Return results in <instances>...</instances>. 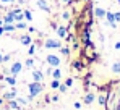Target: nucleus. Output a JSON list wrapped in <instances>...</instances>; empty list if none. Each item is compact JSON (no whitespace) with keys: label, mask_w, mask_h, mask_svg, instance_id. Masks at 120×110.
I'll return each mask as SVG.
<instances>
[{"label":"nucleus","mask_w":120,"mask_h":110,"mask_svg":"<svg viewBox=\"0 0 120 110\" xmlns=\"http://www.w3.org/2000/svg\"><path fill=\"white\" fill-rule=\"evenodd\" d=\"M3 23H7V24H13V23H15V16L11 15V11H10L8 15H5V18H3Z\"/></svg>","instance_id":"nucleus-12"},{"label":"nucleus","mask_w":120,"mask_h":110,"mask_svg":"<svg viewBox=\"0 0 120 110\" xmlns=\"http://www.w3.org/2000/svg\"><path fill=\"white\" fill-rule=\"evenodd\" d=\"M60 52H62L63 55H68V54H70V50H68L67 47H60Z\"/></svg>","instance_id":"nucleus-22"},{"label":"nucleus","mask_w":120,"mask_h":110,"mask_svg":"<svg viewBox=\"0 0 120 110\" xmlns=\"http://www.w3.org/2000/svg\"><path fill=\"white\" fill-rule=\"evenodd\" d=\"M99 104H101V105L105 104V97H104V95H101V97H99Z\"/></svg>","instance_id":"nucleus-25"},{"label":"nucleus","mask_w":120,"mask_h":110,"mask_svg":"<svg viewBox=\"0 0 120 110\" xmlns=\"http://www.w3.org/2000/svg\"><path fill=\"white\" fill-rule=\"evenodd\" d=\"M21 68H23V65H21L20 62H15V63L11 65V68H10V73L11 74H18L21 71Z\"/></svg>","instance_id":"nucleus-4"},{"label":"nucleus","mask_w":120,"mask_h":110,"mask_svg":"<svg viewBox=\"0 0 120 110\" xmlns=\"http://www.w3.org/2000/svg\"><path fill=\"white\" fill-rule=\"evenodd\" d=\"M47 63H49L50 66H55V68H57V66L60 65V58L57 57V55L50 54V55H47Z\"/></svg>","instance_id":"nucleus-3"},{"label":"nucleus","mask_w":120,"mask_h":110,"mask_svg":"<svg viewBox=\"0 0 120 110\" xmlns=\"http://www.w3.org/2000/svg\"><path fill=\"white\" fill-rule=\"evenodd\" d=\"M20 42L23 44V45H29V44L33 42V39H31V36L24 34V36H21V37H20Z\"/></svg>","instance_id":"nucleus-8"},{"label":"nucleus","mask_w":120,"mask_h":110,"mask_svg":"<svg viewBox=\"0 0 120 110\" xmlns=\"http://www.w3.org/2000/svg\"><path fill=\"white\" fill-rule=\"evenodd\" d=\"M62 2H65V3H68V2H70V0H62Z\"/></svg>","instance_id":"nucleus-34"},{"label":"nucleus","mask_w":120,"mask_h":110,"mask_svg":"<svg viewBox=\"0 0 120 110\" xmlns=\"http://www.w3.org/2000/svg\"><path fill=\"white\" fill-rule=\"evenodd\" d=\"M59 89H60L62 92H65V91H67V86H65V84H60V86H59Z\"/></svg>","instance_id":"nucleus-26"},{"label":"nucleus","mask_w":120,"mask_h":110,"mask_svg":"<svg viewBox=\"0 0 120 110\" xmlns=\"http://www.w3.org/2000/svg\"><path fill=\"white\" fill-rule=\"evenodd\" d=\"M57 36H59L60 39L67 37V28H65V26H60V28H57Z\"/></svg>","instance_id":"nucleus-11"},{"label":"nucleus","mask_w":120,"mask_h":110,"mask_svg":"<svg viewBox=\"0 0 120 110\" xmlns=\"http://www.w3.org/2000/svg\"><path fill=\"white\" fill-rule=\"evenodd\" d=\"M2 29H3V33H11V31H15L16 28H15V24H7V23H3V24H2Z\"/></svg>","instance_id":"nucleus-9"},{"label":"nucleus","mask_w":120,"mask_h":110,"mask_svg":"<svg viewBox=\"0 0 120 110\" xmlns=\"http://www.w3.org/2000/svg\"><path fill=\"white\" fill-rule=\"evenodd\" d=\"M115 49H119V50H120V42H117V44H115Z\"/></svg>","instance_id":"nucleus-30"},{"label":"nucleus","mask_w":120,"mask_h":110,"mask_svg":"<svg viewBox=\"0 0 120 110\" xmlns=\"http://www.w3.org/2000/svg\"><path fill=\"white\" fill-rule=\"evenodd\" d=\"M10 109H18V104L11 100V102H10Z\"/></svg>","instance_id":"nucleus-24"},{"label":"nucleus","mask_w":120,"mask_h":110,"mask_svg":"<svg viewBox=\"0 0 120 110\" xmlns=\"http://www.w3.org/2000/svg\"><path fill=\"white\" fill-rule=\"evenodd\" d=\"M52 76H54V79H60L62 73H60V70H59V68H55V70L52 71Z\"/></svg>","instance_id":"nucleus-16"},{"label":"nucleus","mask_w":120,"mask_h":110,"mask_svg":"<svg viewBox=\"0 0 120 110\" xmlns=\"http://www.w3.org/2000/svg\"><path fill=\"white\" fill-rule=\"evenodd\" d=\"M11 15L15 16V21H23V18H24V15L21 13L20 10H13V11H11Z\"/></svg>","instance_id":"nucleus-10"},{"label":"nucleus","mask_w":120,"mask_h":110,"mask_svg":"<svg viewBox=\"0 0 120 110\" xmlns=\"http://www.w3.org/2000/svg\"><path fill=\"white\" fill-rule=\"evenodd\" d=\"M0 104H2V99H0Z\"/></svg>","instance_id":"nucleus-35"},{"label":"nucleus","mask_w":120,"mask_h":110,"mask_svg":"<svg viewBox=\"0 0 120 110\" xmlns=\"http://www.w3.org/2000/svg\"><path fill=\"white\" fill-rule=\"evenodd\" d=\"M23 15H24V18L28 19V21H31V19H33V15H31V11H29V10H26Z\"/></svg>","instance_id":"nucleus-19"},{"label":"nucleus","mask_w":120,"mask_h":110,"mask_svg":"<svg viewBox=\"0 0 120 110\" xmlns=\"http://www.w3.org/2000/svg\"><path fill=\"white\" fill-rule=\"evenodd\" d=\"M44 47L45 49H60L62 42H60V39H47L45 44H44Z\"/></svg>","instance_id":"nucleus-2"},{"label":"nucleus","mask_w":120,"mask_h":110,"mask_svg":"<svg viewBox=\"0 0 120 110\" xmlns=\"http://www.w3.org/2000/svg\"><path fill=\"white\" fill-rule=\"evenodd\" d=\"M71 83H73V79H71V78H68V79H67V83H65V86H71Z\"/></svg>","instance_id":"nucleus-27"},{"label":"nucleus","mask_w":120,"mask_h":110,"mask_svg":"<svg viewBox=\"0 0 120 110\" xmlns=\"http://www.w3.org/2000/svg\"><path fill=\"white\" fill-rule=\"evenodd\" d=\"M94 100V95L93 94H86V97H84V104H91Z\"/></svg>","instance_id":"nucleus-15"},{"label":"nucleus","mask_w":120,"mask_h":110,"mask_svg":"<svg viewBox=\"0 0 120 110\" xmlns=\"http://www.w3.org/2000/svg\"><path fill=\"white\" fill-rule=\"evenodd\" d=\"M104 18H107V23H109V26L115 28V18H114V13H112V11H105V16H104Z\"/></svg>","instance_id":"nucleus-5"},{"label":"nucleus","mask_w":120,"mask_h":110,"mask_svg":"<svg viewBox=\"0 0 120 110\" xmlns=\"http://www.w3.org/2000/svg\"><path fill=\"white\" fill-rule=\"evenodd\" d=\"M114 18H115V23L120 21V13H114Z\"/></svg>","instance_id":"nucleus-28"},{"label":"nucleus","mask_w":120,"mask_h":110,"mask_svg":"<svg viewBox=\"0 0 120 110\" xmlns=\"http://www.w3.org/2000/svg\"><path fill=\"white\" fill-rule=\"evenodd\" d=\"M15 28H18V29H24V28H26V23H23V21H18V23L15 24Z\"/></svg>","instance_id":"nucleus-20"},{"label":"nucleus","mask_w":120,"mask_h":110,"mask_svg":"<svg viewBox=\"0 0 120 110\" xmlns=\"http://www.w3.org/2000/svg\"><path fill=\"white\" fill-rule=\"evenodd\" d=\"M38 7H39L41 10H44V11H47V13L50 11V7L47 5V2H45V0H38Z\"/></svg>","instance_id":"nucleus-6"},{"label":"nucleus","mask_w":120,"mask_h":110,"mask_svg":"<svg viewBox=\"0 0 120 110\" xmlns=\"http://www.w3.org/2000/svg\"><path fill=\"white\" fill-rule=\"evenodd\" d=\"M42 78H44V74L41 73L39 70H36V71H33V79H34L36 83H42Z\"/></svg>","instance_id":"nucleus-7"},{"label":"nucleus","mask_w":120,"mask_h":110,"mask_svg":"<svg viewBox=\"0 0 120 110\" xmlns=\"http://www.w3.org/2000/svg\"><path fill=\"white\" fill-rule=\"evenodd\" d=\"M62 16H63L65 19H68V18H70V13H67V11H65V13H62Z\"/></svg>","instance_id":"nucleus-29"},{"label":"nucleus","mask_w":120,"mask_h":110,"mask_svg":"<svg viewBox=\"0 0 120 110\" xmlns=\"http://www.w3.org/2000/svg\"><path fill=\"white\" fill-rule=\"evenodd\" d=\"M94 15H96V18H104L105 16V10L104 8H96L94 10Z\"/></svg>","instance_id":"nucleus-13"},{"label":"nucleus","mask_w":120,"mask_h":110,"mask_svg":"<svg viewBox=\"0 0 120 110\" xmlns=\"http://www.w3.org/2000/svg\"><path fill=\"white\" fill-rule=\"evenodd\" d=\"M3 97H5V99H15V97H16V92H15V91H11V92H7V94H5Z\"/></svg>","instance_id":"nucleus-17"},{"label":"nucleus","mask_w":120,"mask_h":110,"mask_svg":"<svg viewBox=\"0 0 120 110\" xmlns=\"http://www.w3.org/2000/svg\"><path fill=\"white\" fill-rule=\"evenodd\" d=\"M2 2H15V0H2Z\"/></svg>","instance_id":"nucleus-33"},{"label":"nucleus","mask_w":120,"mask_h":110,"mask_svg":"<svg viewBox=\"0 0 120 110\" xmlns=\"http://www.w3.org/2000/svg\"><path fill=\"white\" fill-rule=\"evenodd\" d=\"M28 89H29V100L33 99V97H36L38 94L42 92V83H31L29 86H28Z\"/></svg>","instance_id":"nucleus-1"},{"label":"nucleus","mask_w":120,"mask_h":110,"mask_svg":"<svg viewBox=\"0 0 120 110\" xmlns=\"http://www.w3.org/2000/svg\"><path fill=\"white\" fill-rule=\"evenodd\" d=\"M119 3H120V0H119Z\"/></svg>","instance_id":"nucleus-36"},{"label":"nucleus","mask_w":120,"mask_h":110,"mask_svg":"<svg viewBox=\"0 0 120 110\" xmlns=\"http://www.w3.org/2000/svg\"><path fill=\"white\" fill-rule=\"evenodd\" d=\"M59 86H60L59 79H54V81H52V83H50V88H52V89H57V88H59Z\"/></svg>","instance_id":"nucleus-18"},{"label":"nucleus","mask_w":120,"mask_h":110,"mask_svg":"<svg viewBox=\"0 0 120 110\" xmlns=\"http://www.w3.org/2000/svg\"><path fill=\"white\" fill-rule=\"evenodd\" d=\"M33 65H34V60L33 58H28L26 60V66H33Z\"/></svg>","instance_id":"nucleus-23"},{"label":"nucleus","mask_w":120,"mask_h":110,"mask_svg":"<svg viewBox=\"0 0 120 110\" xmlns=\"http://www.w3.org/2000/svg\"><path fill=\"white\" fill-rule=\"evenodd\" d=\"M7 83H8V84H11V86H15V84H16V79L10 76V78H7Z\"/></svg>","instance_id":"nucleus-21"},{"label":"nucleus","mask_w":120,"mask_h":110,"mask_svg":"<svg viewBox=\"0 0 120 110\" xmlns=\"http://www.w3.org/2000/svg\"><path fill=\"white\" fill-rule=\"evenodd\" d=\"M2 34H3V29H2V26H0V36H2Z\"/></svg>","instance_id":"nucleus-31"},{"label":"nucleus","mask_w":120,"mask_h":110,"mask_svg":"<svg viewBox=\"0 0 120 110\" xmlns=\"http://www.w3.org/2000/svg\"><path fill=\"white\" fill-rule=\"evenodd\" d=\"M2 62H3V57H2V54H0V63H2Z\"/></svg>","instance_id":"nucleus-32"},{"label":"nucleus","mask_w":120,"mask_h":110,"mask_svg":"<svg viewBox=\"0 0 120 110\" xmlns=\"http://www.w3.org/2000/svg\"><path fill=\"white\" fill-rule=\"evenodd\" d=\"M112 73H120V62H115L112 65Z\"/></svg>","instance_id":"nucleus-14"}]
</instances>
